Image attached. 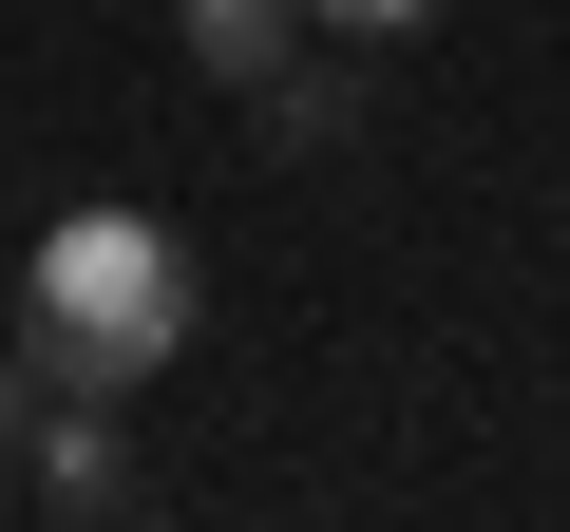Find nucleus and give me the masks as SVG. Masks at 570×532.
<instances>
[{
	"label": "nucleus",
	"instance_id": "nucleus-5",
	"mask_svg": "<svg viewBox=\"0 0 570 532\" xmlns=\"http://www.w3.org/2000/svg\"><path fill=\"white\" fill-rule=\"evenodd\" d=\"M438 0H305V39H419Z\"/></svg>",
	"mask_w": 570,
	"mask_h": 532
},
{
	"label": "nucleus",
	"instance_id": "nucleus-6",
	"mask_svg": "<svg viewBox=\"0 0 570 532\" xmlns=\"http://www.w3.org/2000/svg\"><path fill=\"white\" fill-rule=\"evenodd\" d=\"M20 437H39V362H20V324H0V475H20Z\"/></svg>",
	"mask_w": 570,
	"mask_h": 532
},
{
	"label": "nucleus",
	"instance_id": "nucleus-1",
	"mask_svg": "<svg viewBox=\"0 0 570 532\" xmlns=\"http://www.w3.org/2000/svg\"><path fill=\"white\" fill-rule=\"evenodd\" d=\"M20 362L39 400H134L190 362V228L153 209H58L39 266H20Z\"/></svg>",
	"mask_w": 570,
	"mask_h": 532
},
{
	"label": "nucleus",
	"instance_id": "nucleus-3",
	"mask_svg": "<svg viewBox=\"0 0 570 532\" xmlns=\"http://www.w3.org/2000/svg\"><path fill=\"white\" fill-rule=\"evenodd\" d=\"M171 39H190V77H285L305 58V0H171Z\"/></svg>",
	"mask_w": 570,
	"mask_h": 532
},
{
	"label": "nucleus",
	"instance_id": "nucleus-2",
	"mask_svg": "<svg viewBox=\"0 0 570 532\" xmlns=\"http://www.w3.org/2000/svg\"><path fill=\"white\" fill-rule=\"evenodd\" d=\"M20 475H39L58 513H134V437H115V400H39V437H20Z\"/></svg>",
	"mask_w": 570,
	"mask_h": 532
},
{
	"label": "nucleus",
	"instance_id": "nucleus-4",
	"mask_svg": "<svg viewBox=\"0 0 570 532\" xmlns=\"http://www.w3.org/2000/svg\"><path fill=\"white\" fill-rule=\"evenodd\" d=\"M247 115H266V152H362V77H343V58H285V77H247Z\"/></svg>",
	"mask_w": 570,
	"mask_h": 532
}]
</instances>
